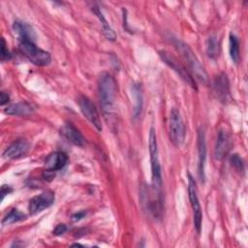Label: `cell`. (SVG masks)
<instances>
[{"instance_id": "25", "label": "cell", "mask_w": 248, "mask_h": 248, "mask_svg": "<svg viewBox=\"0 0 248 248\" xmlns=\"http://www.w3.org/2000/svg\"><path fill=\"white\" fill-rule=\"evenodd\" d=\"M67 231V226L65 224H58L54 230H53V234L55 235H61Z\"/></svg>"}, {"instance_id": "11", "label": "cell", "mask_w": 248, "mask_h": 248, "mask_svg": "<svg viewBox=\"0 0 248 248\" xmlns=\"http://www.w3.org/2000/svg\"><path fill=\"white\" fill-rule=\"evenodd\" d=\"M30 148V144L25 140H17L12 142L4 151L3 156L7 159H18L24 156Z\"/></svg>"}, {"instance_id": "8", "label": "cell", "mask_w": 248, "mask_h": 248, "mask_svg": "<svg viewBox=\"0 0 248 248\" xmlns=\"http://www.w3.org/2000/svg\"><path fill=\"white\" fill-rule=\"evenodd\" d=\"M160 53V56L162 57V59L165 61V63L167 65H169L173 71H175L179 76L180 78L185 80L191 87L197 89V86H196V82H195V79L193 78V76L185 69V67L180 64L175 57H173L170 53H169L168 51H165V50H162L159 52Z\"/></svg>"}, {"instance_id": "15", "label": "cell", "mask_w": 248, "mask_h": 248, "mask_svg": "<svg viewBox=\"0 0 248 248\" xmlns=\"http://www.w3.org/2000/svg\"><path fill=\"white\" fill-rule=\"evenodd\" d=\"M60 133L65 139H67L70 142L74 143L75 145L83 146L85 144V140L83 136L72 123L64 124L60 130Z\"/></svg>"}, {"instance_id": "19", "label": "cell", "mask_w": 248, "mask_h": 248, "mask_svg": "<svg viewBox=\"0 0 248 248\" xmlns=\"http://www.w3.org/2000/svg\"><path fill=\"white\" fill-rule=\"evenodd\" d=\"M92 11L94 12V14L98 16L101 24H102V29H103V33L105 35V37L109 40V41H114L116 39V34L113 31V29L110 27V25L108 23L107 19L105 18L103 13L101 12V10L98 7H93Z\"/></svg>"}, {"instance_id": "10", "label": "cell", "mask_w": 248, "mask_h": 248, "mask_svg": "<svg viewBox=\"0 0 248 248\" xmlns=\"http://www.w3.org/2000/svg\"><path fill=\"white\" fill-rule=\"evenodd\" d=\"M231 144H232V141H231V137L229 133L226 130L221 129L218 133L215 147H214V158L219 161L222 160L229 152L231 148Z\"/></svg>"}, {"instance_id": "3", "label": "cell", "mask_w": 248, "mask_h": 248, "mask_svg": "<svg viewBox=\"0 0 248 248\" xmlns=\"http://www.w3.org/2000/svg\"><path fill=\"white\" fill-rule=\"evenodd\" d=\"M148 148L150 154V165H151V183H152V191L157 194H162V170L159 161L158 154V144H157V137L154 128L150 129L149 132V140H148Z\"/></svg>"}, {"instance_id": "14", "label": "cell", "mask_w": 248, "mask_h": 248, "mask_svg": "<svg viewBox=\"0 0 248 248\" xmlns=\"http://www.w3.org/2000/svg\"><path fill=\"white\" fill-rule=\"evenodd\" d=\"M213 88L214 92L216 93L217 98L225 103L228 101L230 97V83L227 75L220 74L218 75L213 82Z\"/></svg>"}, {"instance_id": "28", "label": "cell", "mask_w": 248, "mask_h": 248, "mask_svg": "<svg viewBox=\"0 0 248 248\" xmlns=\"http://www.w3.org/2000/svg\"><path fill=\"white\" fill-rule=\"evenodd\" d=\"M85 214H86L85 211H80V212H78V213L74 214V215L72 216V218H73V220H75V221L80 220L81 218H83V217L85 216Z\"/></svg>"}, {"instance_id": "12", "label": "cell", "mask_w": 248, "mask_h": 248, "mask_svg": "<svg viewBox=\"0 0 248 248\" xmlns=\"http://www.w3.org/2000/svg\"><path fill=\"white\" fill-rule=\"evenodd\" d=\"M69 158L66 153L55 151L50 153L45 161V166L46 168V170L49 171H57L62 170L68 163Z\"/></svg>"}, {"instance_id": "24", "label": "cell", "mask_w": 248, "mask_h": 248, "mask_svg": "<svg viewBox=\"0 0 248 248\" xmlns=\"http://www.w3.org/2000/svg\"><path fill=\"white\" fill-rule=\"evenodd\" d=\"M0 56H1V60L2 61H6L11 59V53L7 47L6 42L4 40V38L1 39V51H0Z\"/></svg>"}, {"instance_id": "22", "label": "cell", "mask_w": 248, "mask_h": 248, "mask_svg": "<svg viewBox=\"0 0 248 248\" xmlns=\"http://www.w3.org/2000/svg\"><path fill=\"white\" fill-rule=\"evenodd\" d=\"M25 218V215L20 212L19 210L14 208L12 209L2 220V225H10V224H14L16 222H19L21 220H23Z\"/></svg>"}, {"instance_id": "7", "label": "cell", "mask_w": 248, "mask_h": 248, "mask_svg": "<svg viewBox=\"0 0 248 248\" xmlns=\"http://www.w3.org/2000/svg\"><path fill=\"white\" fill-rule=\"evenodd\" d=\"M80 111L82 114L85 116V118L94 125V127L98 131H102V123H101V118L100 114L98 112V109L96 106L91 102L89 98L86 96H79L78 100Z\"/></svg>"}, {"instance_id": "17", "label": "cell", "mask_w": 248, "mask_h": 248, "mask_svg": "<svg viewBox=\"0 0 248 248\" xmlns=\"http://www.w3.org/2000/svg\"><path fill=\"white\" fill-rule=\"evenodd\" d=\"M4 112L9 115H29L34 112V108L25 102H19L9 105Z\"/></svg>"}, {"instance_id": "20", "label": "cell", "mask_w": 248, "mask_h": 248, "mask_svg": "<svg viewBox=\"0 0 248 248\" xmlns=\"http://www.w3.org/2000/svg\"><path fill=\"white\" fill-rule=\"evenodd\" d=\"M229 50H230V56L233 63L237 64L239 62L240 54H239V41L237 37L231 33L230 39H229Z\"/></svg>"}, {"instance_id": "26", "label": "cell", "mask_w": 248, "mask_h": 248, "mask_svg": "<svg viewBox=\"0 0 248 248\" xmlns=\"http://www.w3.org/2000/svg\"><path fill=\"white\" fill-rule=\"evenodd\" d=\"M12 191H13V189H12L10 186H8V185H3V186L1 187V199L3 200L4 197H5V195L11 193Z\"/></svg>"}, {"instance_id": "2", "label": "cell", "mask_w": 248, "mask_h": 248, "mask_svg": "<svg viewBox=\"0 0 248 248\" xmlns=\"http://www.w3.org/2000/svg\"><path fill=\"white\" fill-rule=\"evenodd\" d=\"M172 44L188 64V67L193 74V78L195 77V79L206 84L208 82L207 73L204 67L199 61L195 52L191 49V47L187 44L176 38L172 39Z\"/></svg>"}, {"instance_id": "9", "label": "cell", "mask_w": 248, "mask_h": 248, "mask_svg": "<svg viewBox=\"0 0 248 248\" xmlns=\"http://www.w3.org/2000/svg\"><path fill=\"white\" fill-rule=\"evenodd\" d=\"M54 199H55V195L50 190H46V191L43 192L42 194L35 196L29 202L28 209H29L30 214L35 215V214L46 209L54 202Z\"/></svg>"}, {"instance_id": "16", "label": "cell", "mask_w": 248, "mask_h": 248, "mask_svg": "<svg viewBox=\"0 0 248 248\" xmlns=\"http://www.w3.org/2000/svg\"><path fill=\"white\" fill-rule=\"evenodd\" d=\"M13 29L19 36V39L35 42L37 37L36 32L29 23L22 20H16L13 24Z\"/></svg>"}, {"instance_id": "18", "label": "cell", "mask_w": 248, "mask_h": 248, "mask_svg": "<svg viewBox=\"0 0 248 248\" xmlns=\"http://www.w3.org/2000/svg\"><path fill=\"white\" fill-rule=\"evenodd\" d=\"M132 94L134 99V109H133V115L134 118H138L142 111L143 107V96H142V89L140 84L136 83L132 86Z\"/></svg>"}, {"instance_id": "13", "label": "cell", "mask_w": 248, "mask_h": 248, "mask_svg": "<svg viewBox=\"0 0 248 248\" xmlns=\"http://www.w3.org/2000/svg\"><path fill=\"white\" fill-rule=\"evenodd\" d=\"M198 153H199V177L201 181H204V166L206 159V142L203 129L200 128L198 132Z\"/></svg>"}, {"instance_id": "6", "label": "cell", "mask_w": 248, "mask_h": 248, "mask_svg": "<svg viewBox=\"0 0 248 248\" xmlns=\"http://www.w3.org/2000/svg\"><path fill=\"white\" fill-rule=\"evenodd\" d=\"M188 195L190 203L193 209V218H194V225L196 228V231L198 233L201 232L202 229V207L199 202V198L197 195V187H196V181L193 178V176L188 173Z\"/></svg>"}, {"instance_id": "23", "label": "cell", "mask_w": 248, "mask_h": 248, "mask_svg": "<svg viewBox=\"0 0 248 248\" xmlns=\"http://www.w3.org/2000/svg\"><path fill=\"white\" fill-rule=\"evenodd\" d=\"M230 163L231 165L237 170H243L244 169V164L242 159L239 157L238 154H232L230 157Z\"/></svg>"}, {"instance_id": "21", "label": "cell", "mask_w": 248, "mask_h": 248, "mask_svg": "<svg viewBox=\"0 0 248 248\" xmlns=\"http://www.w3.org/2000/svg\"><path fill=\"white\" fill-rule=\"evenodd\" d=\"M206 53L208 57L216 59L220 53V42L216 36H210L206 41Z\"/></svg>"}, {"instance_id": "5", "label": "cell", "mask_w": 248, "mask_h": 248, "mask_svg": "<svg viewBox=\"0 0 248 248\" xmlns=\"http://www.w3.org/2000/svg\"><path fill=\"white\" fill-rule=\"evenodd\" d=\"M169 133L170 139L176 146L181 145L184 142L186 136V128L183 122L182 116L177 108H172L170 113L169 119Z\"/></svg>"}, {"instance_id": "1", "label": "cell", "mask_w": 248, "mask_h": 248, "mask_svg": "<svg viewBox=\"0 0 248 248\" xmlns=\"http://www.w3.org/2000/svg\"><path fill=\"white\" fill-rule=\"evenodd\" d=\"M98 91L103 111L106 115L111 114L114 108L117 91L114 78L108 73L102 74L98 81Z\"/></svg>"}, {"instance_id": "27", "label": "cell", "mask_w": 248, "mask_h": 248, "mask_svg": "<svg viewBox=\"0 0 248 248\" xmlns=\"http://www.w3.org/2000/svg\"><path fill=\"white\" fill-rule=\"evenodd\" d=\"M0 96H1V106H4L5 104H7L10 100V96L8 95V93L6 92H1L0 93Z\"/></svg>"}, {"instance_id": "4", "label": "cell", "mask_w": 248, "mask_h": 248, "mask_svg": "<svg viewBox=\"0 0 248 248\" xmlns=\"http://www.w3.org/2000/svg\"><path fill=\"white\" fill-rule=\"evenodd\" d=\"M18 48L30 62L37 66H46L51 61L49 52L38 47L34 42L19 39Z\"/></svg>"}]
</instances>
